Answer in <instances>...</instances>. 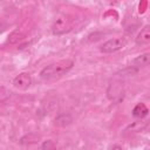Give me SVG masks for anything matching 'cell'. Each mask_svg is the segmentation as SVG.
<instances>
[{
    "instance_id": "cell-8",
    "label": "cell",
    "mask_w": 150,
    "mask_h": 150,
    "mask_svg": "<svg viewBox=\"0 0 150 150\" xmlns=\"http://www.w3.org/2000/svg\"><path fill=\"white\" fill-rule=\"evenodd\" d=\"M148 112H149V109L144 103H138L132 109V115L137 118H141V120L144 118L148 115Z\"/></svg>"
},
{
    "instance_id": "cell-12",
    "label": "cell",
    "mask_w": 150,
    "mask_h": 150,
    "mask_svg": "<svg viewBox=\"0 0 150 150\" xmlns=\"http://www.w3.org/2000/svg\"><path fill=\"white\" fill-rule=\"evenodd\" d=\"M145 125H146V122H138V121H137V122L130 124V125L127 128V130H131V131H134V132H137V131H141Z\"/></svg>"
},
{
    "instance_id": "cell-14",
    "label": "cell",
    "mask_w": 150,
    "mask_h": 150,
    "mask_svg": "<svg viewBox=\"0 0 150 150\" xmlns=\"http://www.w3.org/2000/svg\"><path fill=\"white\" fill-rule=\"evenodd\" d=\"M110 1H112V0H110Z\"/></svg>"
},
{
    "instance_id": "cell-3",
    "label": "cell",
    "mask_w": 150,
    "mask_h": 150,
    "mask_svg": "<svg viewBox=\"0 0 150 150\" xmlns=\"http://www.w3.org/2000/svg\"><path fill=\"white\" fill-rule=\"evenodd\" d=\"M125 45H127V39L123 36H118V38H114V39L105 41L100 47V50L104 54H111V53L121 50L122 48L125 47Z\"/></svg>"
},
{
    "instance_id": "cell-13",
    "label": "cell",
    "mask_w": 150,
    "mask_h": 150,
    "mask_svg": "<svg viewBox=\"0 0 150 150\" xmlns=\"http://www.w3.org/2000/svg\"><path fill=\"white\" fill-rule=\"evenodd\" d=\"M41 148L42 149H54L55 148V144L52 142V141H45L43 143H42V145H41Z\"/></svg>"
},
{
    "instance_id": "cell-2",
    "label": "cell",
    "mask_w": 150,
    "mask_h": 150,
    "mask_svg": "<svg viewBox=\"0 0 150 150\" xmlns=\"http://www.w3.org/2000/svg\"><path fill=\"white\" fill-rule=\"evenodd\" d=\"M75 26V16L71 14H61L59 15L53 25H52V32L55 35H62L68 32H70Z\"/></svg>"
},
{
    "instance_id": "cell-9",
    "label": "cell",
    "mask_w": 150,
    "mask_h": 150,
    "mask_svg": "<svg viewBox=\"0 0 150 150\" xmlns=\"http://www.w3.org/2000/svg\"><path fill=\"white\" fill-rule=\"evenodd\" d=\"M23 39H25V34H23L21 30L15 29L14 32H12V33L9 34V36H8V42L12 43V45H14V43H18V42L22 41Z\"/></svg>"
},
{
    "instance_id": "cell-1",
    "label": "cell",
    "mask_w": 150,
    "mask_h": 150,
    "mask_svg": "<svg viewBox=\"0 0 150 150\" xmlns=\"http://www.w3.org/2000/svg\"><path fill=\"white\" fill-rule=\"evenodd\" d=\"M74 66V61L66 59V60H60L56 62H53L48 66H46L45 68L41 69L40 71V77L42 80H55V79H60L63 75H66Z\"/></svg>"
},
{
    "instance_id": "cell-6",
    "label": "cell",
    "mask_w": 150,
    "mask_h": 150,
    "mask_svg": "<svg viewBox=\"0 0 150 150\" xmlns=\"http://www.w3.org/2000/svg\"><path fill=\"white\" fill-rule=\"evenodd\" d=\"M108 97L111 101L118 102L121 100H123V89L122 87L117 86V84H110L109 89H108Z\"/></svg>"
},
{
    "instance_id": "cell-5",
    "label": "cell",
    "mask_w": 150,
    "mask_h": 150,
    "mask_svg": "<svg viewBox=\"0 0 150 150\" xmlns=\"http://www.w3.org/2000/svg\"><path fill=\"white\" fill-rule=\"evenodd\" d=\"M135 42L138 46H146V45H149V42H150V26L149 25L144 26L141 29V32L137 34V36L135 39Z\"/></svg>"
},
{
    "instance_id": "cell-7",
    "label": "cell",
    "mask_w": 150,
    "mask_h": 150,
    "mask_svg": "<svg viewBox=\"0 0 150 150\" xmlns=\"http://www.w3.org/2000/svg\"><path fill=\"white\" fill-rule=\"evenodd\" d=\"M149 61H150V54L149 53H143V54L138 55L137 57H135L130 66H132V67H135L136 69L139 70V69L146 67L149 64Z\"/></svg>"
},
{
    "instance_id": "cell-4",
    "label": "cell",
    "mask_w": 150,
    "mask_h": 150,
    "mask_svg": "<svg viewBox=\"0 0 150 150\" xmlns=\"http://www.w3.org/2000/svg\"><path fill=\"white\" fill-rule=\"evenodd\" d=\"M30 84H32V76L28 73H20L13 80L14 88L19 90H26L30 87Z\"/></svg>"
},
{
    "instance_id": "cell-11",
    "label": "cell",
    "mask_w": 150,
    "mask_h": 150,
    "mask_svg": "<svg viewBox=\"0 0 150 150\" xmlns=\"http://www.w3.org/2000/svg\"><path fill=\"white\" fill-rule=\"evenodd\" d=\"M12 96V93L9 89H7L6 87L0 86V103H5L7 102Z\"/></svg>"
},
{
    "instance_id": "cell-10",
    "label": "cell",
    "mask_w": 150,
    "mask_h": 150,
    "mask_svg": "<svg viewBox=\"0 0 150 150\" xmlns=\"http://www.w3.org/2000/svg\"><path fill=\"white\" fill-rule=\"evenodd\" d=\"M70 122H71V117L68 114H60L55 118V123L57 125H60V127H66V125L70 124Z\"/></svg>"
}]
</instances>
